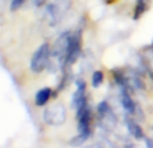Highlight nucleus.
I'll return each instance as SVG.
<instances>
[{
	"mask_svg": "<svg viewBox=\"0 0 153 148\" xmlns=\"http://www.w3.org/2000/svg\"><path fill=\"white\" fill-rule=\"evenodd\" d=\"M97 114H98V124L106 132H111L117 127V117L114 114L113 109L109 106L106 101L98 104L97 106Z\"/></svg>",
	"mask_w": 153,
	"mask_h": 148,
	"instance_id": "nucleus-1",
	"label": "nucleus"
},
{
	"mask_svg": "<svg viewBox=\"0 0 153 148\" xmlns=\"http://www.w3.org/2000/svg\"><path fill=\"white\" fill-rule=\"evenodd\" d=\"M50 55H51V50L48 43H43L39 49L34 53L31 58V62H30V67L34 73H40L46 66L48 65V61H50Z\"/></svg>",
	"mask_w": 153,
	"mask_h": 148,
	"instance_id": "nucleus-2",
	"label": "nucleus"
},
{
	"mask_svg": "<svg viewBox=\"0 0 153 148\" xmlns=\"http://www.w3.org/2000/svg\"><path fill=\"white\" fill-rule=\"evenodd\" d=\"M43 119L48 125H62L66 121V109L62 104H54L51 106H47L43 113Z\"/></svg>",
	"mask_w": 153,
	"mask_h": 148,
	"instance_id": "nucleus-3",
	"label": "nucleus"
},
{
	"mask_svg": "<svg viewBox=\"0 0 153 148\" xmlns=\"http://www.w3.org/2000/svg\"><path fill=\"white\" fill-rule=\"evenodd\" d=\"M87 105L86 101V86H85V82L82 79L76 81V90L73 96V106L76 111H81L82 108Z\"/></svg>",
	"mask_w": 153,
	"mask_h": 148,
	"instance_id": "nucleus-4",
	"label": "nucleus"
},
{
	"mask_svg": "<svg viewBox=\"0 0 153 148\" xmlns=\"http://www.w3.org/2000/svg\"><path fill=\"white\" fill-rule=\"evenodd\" d=\"M79 51H81V34L75 32L71 35L70 38V45H69V51H67V59L66 62L73 64L79 55Z\"/></svg>",
	"mask_w": 153,
	"mask_h": 148,
	"instance_id": "nucleus-5",
	"label": "nucleus"
},
{
	"mask_svg": "<svg viewBox=\"0 0 153 148\" xmlns=\"http://www.w3.org/2000/svg\"><path fill=\"white\" fill-rule=\"evenodd\" d=\"M126 127H128V132L130 133V136H133L134 139H144V132L141 129L140 124L133 119H128L126 120Z\"/></svg>",
	"mask_w": 153,
	"mask_h": 148,
	"instance_id": "nucleus-6",
	"label": "nucleus"
},
{
	"mask_svg": "<svg viewBox=\"0 0 153 148\" xmlns=\"http://www.w3.org/2000/svg\"><path fill=\"white\" fill-rule=\"evenodd\" d=\"M51 94H53V92H51L50 87H43V89H40L39 92L36 93V96H35V104H36L38 106H43L50 100Z\"/></svg>",
	"mask_w": 153,
	"mask_h": 148,
	"instance_id": "nucleus-7",
	"label": "nucleus"
},
{
	"mask_svg": "<svg viewBox=\"0 0 153 148\" xmlns=\"http://www.w3.org/2000/svg\"><path fill=\"white\" fill-rule=\"evenodd\" d=\"M125 148H151L148 143V138L136 139V141H126Z\"/></svg>",
	"mask_w": 153,
	"mask_h": 148,
	"instance_id": "nucleus-8",
	"label": "nucleus"
},
{
	"mask_svg": "<svg viewBox=\"0 0 153 148\" xmlns=\"http://www.w3.org/2000/svg\"><path fill=\"white\" fill-rule=\"evenodd\" d=\"M146 10H148V1L146 0H137L134 8V19H138Z\"/></svg>",
	"mask_w": 153,
	"mask_h": 148,
	"instance_id": "nucleus-9",
	"label": "nucleus"
},
{
	"mask_svg": "<svg viewBox=\"0 0 153 148\" xmlns=\"http://www.w3.org/2000/svg\"><path fill=\"white\" fill-rule=\"evenodd\" d=\"M103 82V73L101 70H97V72L93 73V77H91V84L94 87H100Z\"/></svg>",
	"mask_w": 153,
	"mask_h": 148,
	"instance_id": "nucleus-10",
	"label": "nucleus"
},
{
	"mask_svg": "<svg viewBox=\"0 0 153 148\" xmlns=\"http://www.w3.org/2000/svg\"><path fill=\"white\" fill-rule=\"evenodd\" d=\"M89 136H90V133H79L78 132V135H76L75 138H73L70 144H71V146H81V144H83L85 141L89 139Z\"/></svg>",
	"mask_w": 153,
	"mask_h": 148,
	"instance_id": "nucleus-11",
	"label": "nucleus"
},
{
	"mask_svg": "<svg viewBox=\"0 0 153 148\" xmlns=\"http://www.w3.org/2000/svg\"><path fill=\"white\" fill-rule=\"evenodd\" d=\"M98 144L101 146V148H116V146H114L113 143H111L109 139L106 138H102L100 141H98Z\"/></svg>",
	"mask_w": 153,
	"mask_h": 148,
	"instance_id": "nucleus-12",
	"label": "nucleus"
},
{
	"mask_svg": "<svg viewBox=\"0 0 153 148\" xmlns=\"http://www.w3.org/2000/svg\"><path fill=\"white\" fill-rule=\"evenodd\" d=\"M24 3V0H11V10L16 11L18 8L22 7V4Z\"/></svg>",
	"mask_w": 153,
	"mask_h": 148,
	"instance_id": "nucleus-13",
	"label": "nucleus"
},
{
	"mask_svg": "<svg viewBox=\"0 0 153 148\" xmlns=\"http://www.w3.org/2000/svg\"><path fill=\"white\" fill-rule=\"evenodd\" d=\"M148 143H149V147L153 148V128L151 129V133H149V138H148Z\"/></svg>",
	"mask_w": 153,
	"mask_h": 148,
	"instance_id": "nucleus-14",
	"label": "nucleus"
},
{
	"mask_svg": "<svg viewBox=\"0 0 153 148\" xmlns=\"http://www.w3.org/2000/svg\"><path fill=\"white\" fill-rule=\"evenodd\" d=\"M86 148H101V146H100V144H94V146H89V147H86Z\"/></svg>",
	"mask_w": 153,
	"mask_h": 148,
	"instance_id": "nucleus-15",
	"label": "nucleus"
}]
</instances>
